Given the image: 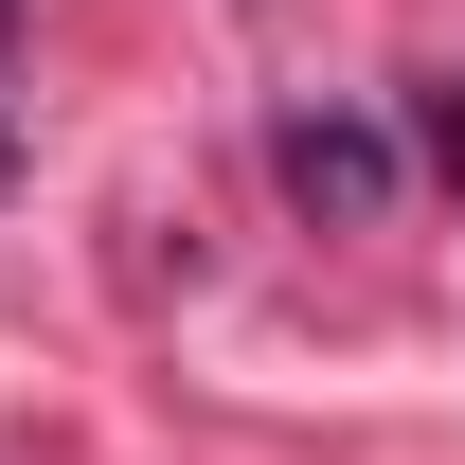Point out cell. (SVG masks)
Here are the masks:
<instances>
[{
	"label": "cell",
	"mask_w": 465,
	"mask_h": 465,
	"mask_svg": "<svg viewBox=\"0 0 465 465\" xmlns=\"http://www.w3.org/2000/svg\"><path fill=\"white\" fill-rule=\"evenodd\" d=\"M269 162H287V197H304L322 232H376V215H394V143H376L358 108H287Z\"/></svg>",
	"instance_id": "obj_1"
},
{
	"label": "cell",
	"mask_w": 465,
	"mask_h": 465,
	"mask_svg": "<svg viewBox=\"0 0 465 465\" xmlns=\"http://www.w3.org/2000/svg\"><path fill=\"white\" fill-rule=\"evenodd\" d=\"M0 179H18V125H0Z\"/></svg>",
	"instance_id": "obj_2"
}]
</instances>
